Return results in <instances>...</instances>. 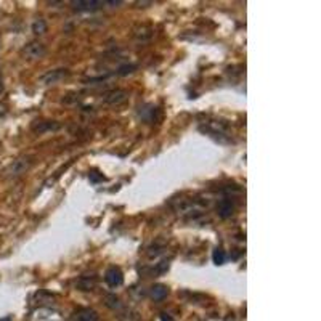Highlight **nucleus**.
I'll list each match as a JSON object with an SVG mask.
<instances>
[{
  "instance_id": "nucleus-10",
  "label": "nucleus",
  "mask_w": 321,
  "mask_h": 321,
  "mask_svg": "<svg viewBox=\"0 0 321 321\" xmlns=\"http://www.w3.org/2000/svg\"><path fill=\"white\" fill-rule=\"evenodd\" d=\"M217 211H219V215L222 217V219H228V217H231L233 212H235V204L231 203V199L225 198V199H222V201L219 203V207H217Z\"/></svg>"
},
{
  "instance_id": "nucleus-9",
  "label": "nucleus",
  "mask_w": 321,
  "mask_h": 321,
  "mask_svg": "<svg viewBox=\"0 0 321 321\" xmlns=\"http://www.w3.org/2000/svg\"><path fill=\"white\" fill-rule=\"evenodd\" d=\"M59 127L58 122L55 120H36V122L32 124V130L36 134H45L50 132V130H56Z\"/></svg>"
},
{
  "instance_id": "nucleus-16",
  "label": "nucleus",
  "mask_w": 321,
  "mask_h": 321,
  "mask_svg": "<svg viewBox=\"0 0 321 321\" xmlns=\"http://www.w3.org/2000/svg\"><path fill=\"white\" fill-rule=\"evenodd\" d=\"M161 321H173V318L170 315H167V313H162L161 315Z\"/></svg>"
},
{
  "instance_id": "nucleus-1",
  "label": "nucleus",
  "mask_w": 321,
  "mask_h": 321,
  "mask_svg": "<svg viewBox=\"0 0 321 321\" xmlns=\"http://www.w3.org/2000/svg\"><path fill=\"white\" fill-rule=\"evenodd\" d=\"M105 281L109 288H119L124 283V275L120 272V268L117 267H109L105 273Z\"/></svg>"
},
{
  "instance_id": "nucleus-17",
  "label": "nucleus",
  "mask_w": 321,
  "mask_h": 321,
  "mask_svg": "<svg viewBox=\"0 0 321 321\" xmlns=\"http://www.w3.org/2000/svg\"><path fill=\"white\" fill-rule=\"evenodd\" d=\"M0 321H12V319H10V316H5V318H2Z\"/></svg>"
},
{
  "instance_id": "nucleus-14",
  "label": "nucleus",
  "mask_w": 321,
  "mask_h": 321,
  "mask_svg": "<svg viewBox=\"0 0 321 321\" xmlns=\"http://www.w3.org/2000/svg\"><path fill=\"white\" fill-rule=\"evenodd\" d=\"M225 259H227V255H225V252L222 249H215L214 250V255H212V260L215 265H223L225 264Z\"/></svg>"
},
{
  "instance_id": "nucleus-7",
  "label": "nucleus",
  "mask_w": 321,
  "mask_h": 321,
  "mask_svg": "<svg viewBox=\"0 0 321 321\" xmlns=\"http://www.w3.org/2000/svg\"><path fill=\"white\" fill-rule=\"evenodd\" d=\"M100 5H103V2H98V0H77V2H73V8L79 12H93L98 10Z\"/></svg>"
},
{
  "instance_id": "nucleus-12",
  "label": "nucleus",
  "mask_w": 321,
  "mask_h": 321,
  "mask_svg": "<svg viewBox=\"0 0 321 321\" xmlns=\"http://www.w3.org/2000/svg\"><path fill=\"white\" fill-rule=\"evenodd\" d=\"M32 32H34V34H43V32H47V23H45V20L39 18V20L34 21V24H32Z\"/></svg>"
},
{
  "instance_id": "nucleus-15",
  "label": "nucleus",
  "mask_w": 321,
  "mask_h": 321,
  "mask_svg": "<svg viewBox=\"0 0 321 321\" xmlns=\"http://www.w3.org/2000/svg\"><path fill=\"white\" fill-rule=\"evenodd\" d=\"M137 69V66L135 65H124V66H120L119 69H117V74L119 76H129V74H132L134 71Z\"/></svg>"
},
{
  "instance_id": "nucleus-5",
  "label": "nucleus",
  "mask_w": 321,
  "mask_h": 321,
  "mask_svg": "<svg viewBox=\"0 0 321 321\" xmlns=\"http://www.w3.org/2000/svg\"><path fill=\"white\" fill-rule=\"evenodd\" d=\"M98 313L92 308H79L76 310L73 316H71V321H98Z\"/></svg>"
},
{
  "instance_id": "nucleus-4",
  "label": "nucleus",
  "mask_w": 321,
  "mask_h": 321,
  "mask_svg": "<svg viewBox=\"0 0 321 321\" xmlns=\"http://www.w3.org/2000/svg\"><path fill=\"white\" fill-rule=\"evenodd\" d=\"M68 69H55V71H50L45 76L40 77V84L42 85H50V84H56L59 81H63L68 76Z\"/></svg>"
},
{
  "instance_id": "nucleus-3",
  "label": "nucleus",
  "mask_w": 321,
  "mask_h": 321,
  "mask_svg": "<svg viewBox=\"0 0 321 321\" xmlns=\"http://www.w3.org/2000/svg\"><path fill=\"white\" fill-rule=\"evenodd\" d=\"M127 97L129 93L125 90H111L105 95V98H103V101L106 103V105H111V106H117V105H122V103L127 101Z\"/></svg>"
},
{
  "instance_id": "nucleus-2",
  "label": "nucleus",
  "mask_w": 321,
  "mask_h": 321,
  "mask_svg": "<svg viewBox=\"0 0 321 321\" xmlns=\"http://www.w3.org/2000/svg\"><path fill=\"white\" fill-rule=\"evenodd\" d=\"M23 53H24L26 58H29V59H39L42 56H45L47 48L39 42H31V43H28V45L24 47Z\"/></svg>"
},
{
  "instance_id": "nucleus-18",
  "label": "nucleus",
  "mask_w": 321,
  "mask_h": 321,
  "mask_svg": "<svg viewBox=\"0 0 321 321\" xmlns=\"http://www.w3.org/2000/svg\"><path fill=\"white\" fill-rule=\"evenodd\" d=\"M2 89H4V85H2V81H0V92H2Z\"/></svg>"
},
{
  "instance_id": "nucleus-6",
  "label": "nucleus",
  "mask_w": 321,
  "mask_h": 321,
  "mask_svg": "<svg viewBox=\"0 0 321 321\" xmlns=\"http://www.w3.org/2000/svg\"><path fill=\"white\" fill-rule=\"evenodd\" d=\"M76 288L79 289V291H93L95 288H97V276L95 275H84L81 276L79 280H77L76 283Z\"/></svg>"
},
{
  "instance_id": "nucleus-11",
  "label": "nucleus",
  "mask_w": 321,
  "mask_h": 321,
  "mask_svg": "<svg viewBox=\"0 0 321 321\" xmlns=\"http://www.w3.org/2000/svg\"><path fill=\"white\" fill-rule=\"evenodd\" d=\"M167 294H169V289H167V286H164V284H154L151 286V291H150V296L153 300L156 302H161L167 297Z\"/></svg>"
},
{
  "instance_id": "nucleus-8",
  "label": "nucleus",
  "mask_w": 321,
  "mask_h": 321,
  "mask_svg": "<svg viewBox=\"0 0 321 321\" xmlns=\"http://www.w3.org/2000/svg\"><path fill=\"white\" fill-rule=\"evenodd\" d=\"M29 166H31V161L28 158H23V159L15 161L12 164L10 170H8V175H10V177H18V175H21V173H24L26 170H28Z\"/></svg>"
},
{
  "instance_id": "nucleus-13",
  "label": "nucleus",
  "mask_w": 321,
  "mask_h": 321,
  "mask_svg": "<svg viewBox=\"0 0 321 321\" xmlns=\"http://www.w3.org/2000/svg\"><path fill=\"white\" fill-rule=\"evenodd\" d=\"M106 305H108L109 308H112V310H120V308H122V303H120L119 297L112 296V294L106 297Z\"/></svg>"
}]
</instances>
